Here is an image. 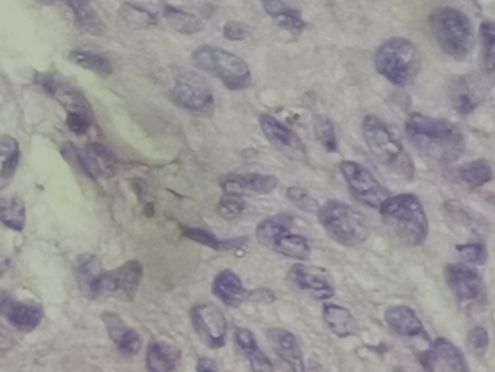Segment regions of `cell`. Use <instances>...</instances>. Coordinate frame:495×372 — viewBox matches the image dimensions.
<instances>
[{"label":"cell","instance_id":"6da1fadb","mask_svg":"<svg viewBox=\"0 0 495 372\" xmlns=\"http://www.w3.org/2000/svg\"><path fill=\"white\" fill-rule=\"evenodd\" d=\"M405 136L422 155L441 163L457 162L466 146L464 132L457 124L420 113L408 115Z\"/></svg>","mask_w":495,"mask_h":372},{"label":"cell","instance_id":"7a4b0ae2","mask_svg":"<svg viewBox=\"0 0 495 372\" xmlns=\"http://www.w3.org/2000/svg\"><path fill=\"white\" fill-rule=\"evenodd\" d=\"M385 224L408 246H422L429 236V217L419 198L399 194L388 198L380 208Z\"/></svg>","mask_w":495,"mask_h":372},{"label":"cell","instance_id":"3957f363","mask_svg":"<svg viewBox=\"0 0 495 372\" xmlns=\"http://www.w3.org/2000/svg\"><path fill=\"white\" fill-rule=\"evenodd\" d=\"M366 146L373 157L399 178L413 181L415 178L414 162L403 143L394 136L384 121L377 115H366L362 123Z\"/></svg>","mask_w":495,"mask_h":372},{"label":"cell","instance_id":"277c9868","mask_svg":"<svg viewBox=\"0 0 495 372\" xmlns=\"http://www.w3.org/2000/svg\"><path fill=\"white\" fill-rule=\"evenodd\" d=\"M422 55L407 38L387 39L375 53V69L382 78L398 88L413 85L422 72Z\"/></svg>","mask_w":495,"mask_h":372},{"label":"cell","instance_id":"5b68a950","mask_svg":"<svg viewBox=\"0 0 495 372\" xmlns=\"http://www.w3.org/2000/svg\"><path fill=\"white\" fill-rule=\"evenodd\" d=\"M431 30L441 51L455 60H465L475 46L474 27L464 12L439 8L429 18Z\"/></svg>","mask_w":495,"mask_h":372},{"label":"cell","instance_id":"8992f818","mask_svg":"<svg viewBox=\"0 0 495 372\" xmlns=\"http://www.w3.org/2000/svg\"><path fill=\"white\" fill-rule=\"evenodd\" d=\"M317 216L329 236L343 246H359L371 234L369 218L346 202L329 199L320 207Z\"/></svg>","mask_w":495,"mask_h":372},{"label":"cell","instance_id":"52a82bcc","mask_svg":"<svg viewBox=\"0 0 495 372\" xmlns=\"http://www.w3.org/2000/svg\"><path fill=\"white\" fill-rule=\"evenodd\" d=\"M195 67L218 79L226 89L244 90L252 86V72L242 57L219 46H202L192 55Z\"/></svg>","mask_w":495,"mask_h":372},{"label":"cell","instance_id":"ba28073f","mask_svg":"<svg viewBox=\"0 0 495 372\" xmlns=\"http://www.w3.org/2000/svg\"><path fill=\"white\" fill-rule=\"evenodd\" d=\"M294 218L285 214L265 218L256 227V239L261 246L277 255L296 260H307L312 256V244L307 237L292 232Z\"/></svg>","mask_w":495,"mask_h":372},{"label":"cell","instance_id":"9c48e42d","mask_svg":"<svg viewBox=\"0 0 495 372\" xmlns=\"http://www.w3.org/2000/svg\"><path fill=\"white\" fill-rule=\"evenodd\" d=\"M142 279V265L139 260H130L114 271L102 272L90 290V299L114 297L132 301Z\"/></svg>","mask_w":495,"mask_h":372},{"label":"cell","instance_id":"30bf717a","mask_svg":"<svg viewBox=\"0 0 495 372\" xmlns=\"http://www.w3.org/2000/svg\"><path fill=\"white\" fill-rule=\"evenodd\" d=\"M340 172L350 192L366 207L380 209L388 198L391 197L389 190L362 163L345 160L340 163Z\"/></svg>","mask_w":495,"mask_h":372},{"label":"cell","instance_id":"8fae6325","mask_svg":"<svg viewBox=\"0 0 495 372\" xmlns=\"http://www.w3.org/2000/svg\"><path fill=\"white\" fill-rule=\"evenodd\" d=\"M173 97L182 108L201 116H211L216 111V99L204 79L193 73H183L173 86Z\"/></svg>","mask_w":495,"mask_h":372},{"label":"cell","instance_id":"7c38bea8","mask_svg":"<svg viewBox=\"0 0 495 372\" xmlns=\"http://www.w3.org/2000/svg\"><path fill=\"white\" fill-rule=\"evenodd\" d=\"M191 320L201 341L212 349L226 345L228 322L214 302H198L191 310Z\"/></svg>","mask_w":495,"mask_h":372},{"label":"cell","instance_id":"4fadbf2b","mask_svg":"<svg viewBox=\"0 0 495 372\" xmlns=\"http://www.w3.org/2000/svg\"><path fill=\"white\" fill-rule=\"evenodd\" d=\"M490 85L480 74H464L450 79L448 97L457 113L462 115L473 114L487 97Z\"/></svg>","mask_w":495,"mask_h":372},{"label":"cell","instance_id":"5bb4252c","mask_svg":"<svg viewBox=\"0 0 495 372\" xmlns=\"http://www.w3.org/2000/svg\"><path fill=\"white\" fill-rule=\"evenodd\" d=\"M445 281L459 302L475 304L485 300L487 287L484 278L480 272L468 265H448L445 267Z\"/></svg>","mask_w":495,"mask_h":372},{"label":"cell","instance_id":"9a60e30c","mask_svg":"<svg viewBox=\"0 0 495 372\" xmlns=\"http://www.w3.org/2000/svg\"><path fill=\"white\" fill-rule=\"evenodd\" d=\"M260 127L268 141L279 151L280 155L295 162H308L307 148L303 140L284 123H280L275 116L265 114L260 116Z\"/></svg>","mask_w":495,"mask_h":372},{"label":"cell","instance_id":"2e32d148","mask_svg":"<svg viewBox=\"0 0 495 372\" xmlns=\"http://www.w3.org/2000/svg\"><path fill=\"white\" fill-rule=\"evenodd\" d=\"M37 83L43 88L44 92L55 97V101L64 106L69 114L93 118L92 106L89 104L85 95L67 81L58 78L57 74L43 73L37 76Z\"/></svg>","mask_w":495,"mask_h":372},{"label":"cell","instance_id":"e0dca14e","mask_svg":"<svg viewBox=\"0 0 495 372\" xmlns=\"http://www.w3.org/2000/svg\"><path fill=\"white\" fill-rule=\"evenodd\" d=\"M277 183L279 181L272 174L261 173L226 174L219 181V185L223 188L226 195H235V197L270 194L277 190Z\"/></svg>","mask_w":495,"mask_h":372},{"label":"cell","instance_id":"ac0fdd59","mask_svg":"<svg viewBox=\"0 0 495 372\" xmlns=\"http://www.w3.org/2000/svg\"><path fill=\"white\" fill-rule=\"evenodd\" d=\"M266 337L275 353L288 365L292 372H307L300 342L295 334L284 327H272L266 332Z\"/></svg>","mask_w":495,"mask_h":372},{"label":"cell","instance_id":"d6986e66","mask_svg":"<svg viewBox=\"0 0 495 372\" xmlns=\"http://www.w3.org/2000/svg\"><path fill=\"white\" fill-rule=\"evenodd\" d=\"M77 157L83 171L93 178L112 176L115 173L116 165H118L116 156L107 146L99 143L88 144L83 150L77 153Z\"/></svg>","mask_w":495,"mask_h":372},{"label":"cell","instance_id":"ffe728a7","mask_svg":"<svg viewBox=\"0 0 495 372\" xmlns=\"http://www.w3.org/2000/svg\"><path fill=\"white\" fill-rule=\"evenodd\" d=\"M384 318L389 329L394 330L399 336L422 337L426 341H431V336L424 329L422 320L411 307L403 306V304L388 307Z\"/></svg>","mask_w":495,"mask_h":372},{"label":"cell","instance_id":"44dd1931","mask_svg":"<svg viewBox=\"0 0 495 372\" xmlns=\"http://www.w3.org/2000/svg\"><path fill=\"white\" fill-rule=\"evenodd\" d=\"M212 292L226 307L235 309V307H240L243 302L252 299L253 291H249L244 287L242 278L235 272L231 271V269H224L214 279Z\"/></svg>","mask_w":495,"mask_h":372},{"label":"cell","instance_id":"7402d4cb","mask_svg":"<svg viewBox=\"0 0 495 372\" xmlns=\"http://www.w3.org/2000/svg\"><path fill=\"white\" fill-rule=\"evenodd\" d=\"M102 322L107 326L109 337L118 346L119 352L127 355V357H134L140 352L142 346L141 336L127 323L124 322L118 314L107 311V313L102 314Z\"/></svg>","mask_w":495,"mask_h":372},{"label":"cell","instance_id":"603a6c76","mask_svg":"<svg viewBox=\"0 0 495 372\" xmlns=\"http://www.w3.org/2000/svg\"><path fill=\"white\" fill-rule=\"evenodd\" d=\"M434 372H469L468 362L461 349L446 337H438L431 343Z\"/></svg>","mask_w":495,"mask_h":372},{"label":"cell","instance_id":"cb8c5ba5","mask_svg":"<svg viewBox=\"0 0 495 372\" xmlns=\"http://www.w3.org/2000/svg\"><path fill=\"white\" fill-rule=\"evenodd\" d=\"M4 316L11 325L21 332H32L43 320V307L35 301H9Z\"/></svg>","mask_w":495,"mask_h":372},{"label":"cell","instance_id":"d4e9b609","mask_svg":"<svg viewBox=\"0 0 495 372\" xmlns=\"http://www.w3.org/2000/svg\"><path fill=\"white\" fill-rule=\"evenodd\" d=\"M235 341L240 352L249 360L250 368L253 372H275L270 358L259 348L254 334L246 327H237L235 330Z\"/></svg>","mask_w":495,"mask_h":372},{"label":"cell","instance_id":"484cf974","mask_svg":"<svg viewBox=\"0 0 495 372\" xmlns=\"http://www.w3.org/2000/svg\"><path fill=\"white\" fill-rule=\"evenodd\" d=\"M291 283H295L300 290L307 291L314 299L326 301L334 297V288L323 276L317 275L314 272L308 271L303 265H294L289 271Z\"/></svg>","mask_w":495,"mask_h":372},{"label":"cell","instance_id":"4316f807","mask_svg":"<svg viewBox=\"0 0 495 372\" xmlns=\"http://www.w3.org/2000/svg\"><path fill=\"white\" fill-rule=\"evenodd\" d=\"M324 323L337 337H349L356 334V320L349 309L326 302L323 306Z\"/></svg>","mask_w":495,"mask_h":372},{"label":"cell","instance_id":"83f0119b","mask_svg":"<svg viewBox=\"0 0 495 372\" xmlns=\"http://www.w3.org/2000/svg\"><path fill=\"white\" fill-rule=\"evenodd\" d=\"M20 159L18 141L11 136H0V190H4L12 182Z\"/></svg>","mask_w":495,"mask_h":372},{"label":"cell","instance_id":"f1b7e54d","mask_svg":"<svg viewBox=\"0 0 495 372\" xmlns=\"http://www.w3.org/2000/svg\"><path fill=\"white\" fill-rule=\"evenodd\" d=\"M181 353L175 346L165 342H156L147 351V372H173L176 368L177 359Z\"/></svg>","mask_w":495,"mask_h":372},{"label":"cell","instance_id":"f546056e","mask_svg":"<svg viewBox=\"0 0 495 372\" xmlns=\"http://www.w3.org/2000/svg\"><path fill=\"white\" fill-rule=\"evenodd\" d=\"M266 13L273 18V21L279 25V27L288 30V31L298 32L300 34L305 28V21L303 20L300 11L292 8L289 4H284V2H277V0H272V2H265L263 4Z\"/></svg>","mask_w":495,"mask_h":372},{"label":"cell","instance_id":"4dcf8cb0","mask_svg":"<svg viewBox=\"0 0 495 372\" xmlns=\"http://www.w3.org/2000/svg\"><path fill=\"white\" fill-rule=\"evenodd\" d=\"M65 6L73 12L74 21L83 31L95 37H102L107 32V25L92 4L85 2H67Z\"/></svg>","mask_w":495,"mask_h":372},{"label":"cell","instance_id":"1f68e13d","mask_svg":"<svg viewBox=\"0 0 495 372\" xmlns=\"http://www.w3.org/2000/svg\"><path fill=\"white\" fill-rule=\"evenodd\" d=\"M455 179L457 183L466 186L469 190L481 188L492 181L491 163L485 159L474 160V162L462 166L461 169H457Z\"/></svg>","mask_w":495,"mask_h":372},{"label":"cell","instance_id":"d6a6232c","mask_svg":"<svg viewBox=\"0 0 495 372\" xmlns=\"http://www.w3.org/2000/svg\"><path fill=\"white\" fill-rule=\"evenodd\" d=\"M102 272H104L102 265L97 256L81 255L74 262V276H76L77 283H79L81 292L88 297H90L92 285Z\"/></svg>","mask_w":495,"mask_h":372},{"label":"cell","instance_id":"836d02e7","mask_svg":"<svg viewBox=\"0 0 495 372\" xmlns=\"http://www.w3.org/2000/svg\"><path fill=\"white\" fill-rule=\"evenodd\" d=\"M163 15H165V20L169 22L170 27L181 34L193 35L204 31V22L189 12L166 4L163 8Z\"/></svg>","mask_w":495,"mask_h":372},{"label":"cell","instance_id":"e575fe53","mask_svg":"<svg viewBox=\"0 0 495 372\" xmlns=\"http://www.w3.org/2000/svg\"><path fill=\"white\" fill-rule=\"evenodd\" d=\"M69 60L74 63L76 66L83 67V69L90 70L99 76H109L112 73V63L109 58L99 53H92V51L74 50L69 55Z\"/></svg>","mask_w":495,"mask_h":372},{"label":"cell","instance_id":"d590c367","mask_svg":"<svg viewBox=\"0 0 495 372\" xmlns=\"http://www.w3.org/2000/svg\"><path fill=\"white\" fill-rule=\"evenodd\" d=\"M312 127H314V134L319 140V143L329 153H336L337 151V136H336L333 121L326 115H315L312 120Z\"/></svg>","mask_w":495,"mask_h":372},{"label":"cell","instance_id":"8d00e7d4","mask_svg":"<svg viewBox=\"0 0 495 372\" xmlns=\"http://www.w3.org/2000/svg\"><path fill=\"white\" fill-rule=\"evenodd\" d=\"M25 220H27V209L21 198H13L11 202H8L6 208L0 214V221L4 223L9 229L22 232L25 227Z\"/></svg>","mask_w":495,"mask_h":372},{"label":"cell","instance_id":"74e56055","mask_svg":"<svg viewBox=\"0 0 495 372\" xmlns=\"http://www.w3.org/2000/svg\"><path fill=\"white\" fill-rule=\"evenodd\" d=\"M119 15L123 18L124 22L130 25V27L147 28L156 23V18H154L153 13L147 11V9L141 8L139 4H123V8L119 11Z\"/></svg>","mask_w":495,"mask_h":372},{"label":"cell","instance_id":"f35d334b","mask_svg":"<svg viewBox=\"0 0 495 372\" xmlns=\"http://www.w3.org/2000/svg\"><path fill=\"white\" fill-rule=\"evenodd\" d=\"M481 43H482V55L484 66L488 73H492L495 62V28L492 21H484L480 27Z\"/></svg>","mask_w":495,"mask_h":372},{"label":"cell","instance_id":"ab89813d","mask_svg":"<svg viewBox=\"0 0 495 372\" xmlns=\"http://www.w3.org/2000/svg\"><path fill=\"white\" fill-rule=\"evenodd\" d=\"M286 197L289 201L296 207L303 209L305 213H315L319 211L320 204L314 197H312L307 190H303L301 186H291L286 190Z\"/></svg>","mask_w":495,"mask_h":372},{"label":"cell","instance_id":"60d3db41","mask_svg":"<svg viewBox=\"0 0 495 372\" xmlns=\"http://www.w3.org/2000/svg\"><path fill=\"white\" fill-rule=\"evenodd\" d=\"M457 250L465 262L471 265H485L488 260V249L484 243L457 244Z\"/></svg>","mask_w":495,"mask_h":372},{"label":"cell","instance_id":"b9f144b4","mask_svg":"<svg viewBox=\"0 0 495 372\" xmlns=\"http://www.w3.org/2000/svg\"><path fill=\"white\" fill-rule=\"evenodd\" d=\"M184 236L191 239V241H198V243L204 244L208 248L216 249V250H226V249L235 248L233 246V241H219L212 232H207L202 229H188L184 230Z\"/></svg>","mask_w":495,"mask_h":372},{"label":"cell","instance_id":"7bdbcfd3","mask_svg":"<svg viewBox=\"0 0 495 372\" xmlns=\"http://www.w3.org/2000/svg\"><path fill=\"white\" fill-rule=\"evenodd\" d=\"M488 345H490V334L485 327L476 326L469 332L468 337H466L469 352L474 353L475 357H484Z\"/></svg>","mask_w":495,"mask_h":372},{"label":"cell","instance_id":"ee69618b","mask_svg":"<svg viewBox=\"0 0 495 372\" xmlns=\"http://www.w3.org/2000/svg\"><path fill=\"white\" fill-rule=\"evenodd\" d=\"M244 208H246L244 199L242 197H235V195H226L218 202V213L224 220H235L242 216Z\"/></svg>","mask_w":495,"mask_h":372},{"label":"cell","instance_id":"f6af8a7d","mask_svg":"<svg viewBox=\"0 0 495 372\" xmlns=\"http://www.w3.org/2000/svg\"><path fill=\"white\" fill-rule=\"evenodd\" d=\"M92 124L93 118L81 115V114H69V116H67V127L70 128V131H73L77 136L86 134Z\"/></svg>","mask_w":495,"mask_h":372},{"label":"cell","instance_id":"bcb514c9","mask_svg":"<svg viewBox=\"0 0 495 372\" xmlns=\"http://www.w3.org/2000/svg\"><path fill=\"white\" fill-rule=\"evenodd\" d=\"M224 35L231 41H242V39L247 38L249 28L244 23L230 21L224 25Z\"/></svg>","mask_w":495,"mask_h":372},{"label":"cell","instance_id":"7dc6e473","mask_svg":"<svg viewBox=\"0 0 495 372\" xmlns=\"http://www.w3.org/2000/svg\"><path fill=\"white\" fill-rule=\"evenodd\" d=\"M13 346H15V339L11 330L0 325V358L4 357Z\"/></svg>","mask_w":495,"mask_h":372},{"label":"cell","instance_id":"c3c4849f","mask_svg":"<svg viewBox=\"0 0 495 372\" xmlns=\"http://www.w3.org/2000/svg\"><path fill=\"white\" fill-rule=\"evenodd\" d=\"M196 372H218V369L211 359L201 358L198 364H196Z\"/></svg>","mask_w":495,"mask_h":372},{"label":"cell","instance_id":"681fc988","mask_svg":"<svg viewBox=\"0 0 495 372\" xmlns=\"http://www.w3.org/2000/svg\"><path fill=\"white\" fill-rule=\"evenodd\" d=\"M9 301H11V299H9L8 295L0 294V314L4 313L6 307H8Z\"/></svg>","mask_w":495,"mask_h":372},{"label":"cell","instance_id":"f907efd6","mask_svg":"<svg viewBox=\"0 0 495 372\" xmlns=\"http://www.w3.org/2000/svg\"><path fill=\"white\" fill-rule=\"evenodd\" d=\"M6 206H8V201H6L4 197H0V214L6 208Z\"/></svg>","mask_w":495,"mask_h":372}]
</instances>
